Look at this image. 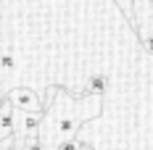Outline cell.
Here are the masks:
<instances>
[{
  "label": "cell",
  "mask_w": 153,
  "mask_h": 150,
  "mask_svg": "<svg viewBox=\"0 0 153 150\" xmlns=\"http://www.w3.org/2000/svg\"><path fill=\"white\" fill-rule=\"evenodd\" d=\"M5 100L13 105L19 113H45L48 111V105L40 100V95L34 90H29V87H16V90H11L5 95Z\"/></svg>",
  "instance_id": "cell-1"
},
{
  "label": "cell",
  "mask_w": 153,
  "mask_h": 150,
  "mask_svg": "<svg viewBox=\"0 0 153 150\" xmlns=\"http://www.w3.org/2000/svg\"><path fill=\"white\" fill-rule=\"evenodd\" d=\"M108 90V76L106 74H90L87 84H85V95H95V98H103V92Z\"/></svg>",
  "instance_id": "cell-4"
},
{
  "label": "cell",
  "mask_w": 153,
  "mask_h": 150,
  "mask_svg": "<svg viewBox=\"0 0 153 150\" xmlns=\"http://www.w3.org/2000/svg\"><path fill=\"white\" fill-rule=\"evenodd\" d=\"M24 150H45V140H42V134L24 137Z\"/></svg>",
  "instance_id": "cell-7"
},
{
  "label": "cell",
  "mask_w": 153,
  "mask_h": 150,
  "mask_svg": "<svg viewBox=\"0 0 153 150\" xmlns=\"http://www.w3.org/2000/svg\"><path fill=\"white\" fill-rule=\"evenodd\" d=\"M85 150H95V148H90V145H87V142H85Z\"/></svg>",
  "instance_id": "cell-9"
},
{
  "label": "cell",
  "mask_w": 153,
  "mask_h": 150,
  "mask_svg": "<svg viewBox=\"0 0 153 150\" xmlns=\"http://www.w3.org/2000/svg\"><path fill=\"white\" fill-rule=\"evenodd\" d=\"M16 119H19V111L3 98L0 100V140L16 134Z\"/></svg>",
  "instance_id": "cell-3"
},
{
  "label": "cell",
  "mask_w": 153,
  "mask_h": 150,
  "mask_svg": "<svg viewBox=\"0 0 153 150\" xmlns=\"http://www.w3.org/2000/svg\"><path fill=\"white\" fill-rule=\"evenodd\" d=\"M42 124H45V113H19L16 134L19 137H34V134H40Z\"/></svg>",
  "instance_id": "cell-2"
},
{
  "label": "cell",
  "mask_w": 153,
  "mask_h": 150,
  "mask_svg": "<svg viewBox=\"0 0 153 150\" xmlns=\"http://www.w3.org/2000/svg\"><path fill=\"white\" fill-rule=\"evenodd\" d=\"M53 150H85V142L79 137H66V140H58Z\"/></svg>",
  "instance_id": "cell-5"
},
{
  "label": "cell",
  "mask_w": 153,
  "mask_h": 150,
  "mask_svg": "<svg viewBox=\"0 0 153 150\" xmlns=\"http://www.w3.org/2000/svg\"><path fill=\"white\" fill-rule=\"evenodd\" d=\"M0 150H24V137L11 134L5 140H0Z\"/></svg>",
  "instance_id": "cell-6"
},
{
  "label": "cell",
  "mask_w": 153,
  "mask_h": 150,
  "mask_svg": "<svg viewBox=\"0 0 153 150\" xmlns=\"http://www.w3.org/2000/svg\"><path fill=\"white\" fill-rule=\"evenodd\" d=\"M0 66H3L5 71L16 69V55H13V53H3V55H0Z\"/></svg>",
  "instance_id": "cell-8"
}]
</instances>
